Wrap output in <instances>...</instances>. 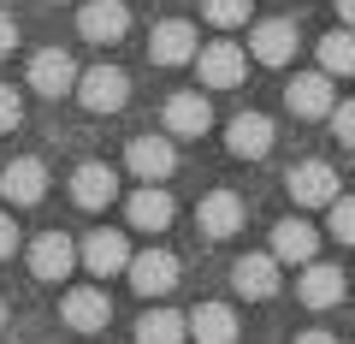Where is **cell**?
Here are the masks:
<instances>
[{
    "mask_svg": "<svg viewBox=\"0 0 355 344\" xmlns=\"http://www.w3.org/2000/svg\"><path fill=\"white\" fill-rule=\"evenodd\" d=\"M77 101H83L89 113H119V107L130 101V77L119 72V65H89L83 83H77Z\"/></svg>",
    "mask_w": 355,
    "mask_h": 344,
    "instance_id": "1",
    "label": "cell"
},
{
    "mask_svg": "<svg viewBox=\"0 0 355 344\" xmlns=\"http://www.w3.org/2000/svg\"><path fill=\"white\" fill-rule=\"evenodd\" d=\"M284 184H291V202H296V208H331V202L343 196V190H338V172H331L326 161H296Z\"/></svg>",
    "mask_w": 355,
    "mask_h": 344,
    "instance_id": "2",
    "label": "cell"
},
{
    "mask_svg": "<svg viewBox=\"0 0 355 344\" xmlns=\"http://www.w3.org/2000/svg\"><path fill=\"white\" fill-rule=\"evenodd\" d=\"M30 273L36 279H65V273L83 261V243H71L65 231H42V238H30Z\"/></svg>",
    "mask_w": 355,
    "mask_h": 344,
    "instance_id": "3",
    "label": "cell"
},
{
    "mask_svg": "<svg viewBox=\"0 0 355 344\" xmlns=\"http://www.w3.org/2000/svg\"><path fill=\"white\" fill-rule=\"evenodd\" d=\"M196 54H202V42H196L190 18H166V24H154V36H148V60L154 65H196Z\"/></svg>",
    "mask_w": 355,
    "mask_h": 344,
    "instance_id": "4",
    "label": "cell"
},
{
    "mask_svg": "<svg viewBox=\"0 0 355 344\" xmlns=\"http://www.w3.org/2000/svg\"><path fill=\"white\" fill-rule=\"evenodd\" d=\"M284 107H291L296 119L338 113V101H331V72H296L291 83H284Z\"/></svg>",
    "mask_w": 355,
    "mask_h": 344,
    "instance_id": "5",
    "label": "cell"
},
{
    "mask_svg": "<svg viewBox=\"0 0 355 344\" xmlns=\"http://www.w3.org/2000/svg\"><path fill=\"white\" fill-rule=\"evenodd\" d=\"M196 72H202L207 90H237L243 72H249V54H243L237 42H207V48L196 54Z\"/></svg>",
    "mask_w": 355,
    "mask_h": 344,
    "instance_id": "6",
    "label": "cell"
},
{
    "mask_svg": "<svg viewBox=\"0 0 355 344\" xmlns=\"http://www.w3.org/2000/svg\"><path fill=\"white\" fill-rule=\"evenodd\" d=\"M125 166L137 172L142 184H160V179H172V172H178V149H172V137H130Z\"/></svg>",
    "mask_w": 355,
    "mask_h": 344,
    "instance_id": "7",
    "label": "cell"
},
{
    "mask_svg": "<svg viewBox=\"0 0 355 344\" xmlns=\"http://www.w3.org/2000/svg\"><path fill=\"white\" fill-rule=\"evenodd\" d=\"M243 220H249V208H243L237 190H207L202 208H196V226H202V238H237Z\"/></svg>",
    "mask_w": 355,
    "mask_h": 344,
    "instance_id": "8",
    "label": "cell"
},
{
    "mask_svg": "<svg viewBox=\"0 0 355 344\" xmlns=\"http://www.w3.org/2000/svg\"><path fill=\"white\" fill-rule=\"evenodd\" d=\"M77 30H83V42H125V30H130L125 0H83L77 6Z\"/></svg>",
    "mask_w": 355,
    "mask_h": 344,
    "instance_id": "9",
    "label": "cell"
},
{
    "mask_svg": "<svg viewBox=\"0 0 355 344\" xmlns=\"http://www.w3.org/2000/svg\"><path fill=\"white\" fill-rule=\"evenodd\" d=\"M83 77H77V60L65 48H42L36 60H30V90L36 95H65V90H77Z\"/></svg>",
    "mask_w": 355,
    "mask_h": 344,
    "instance_id": "10",
    "label": "cell"
},
{
    "mask_svg": "<svg viewBox=\"0 0 355 344\" xmlns=\"http://www.w3.org/2000/svg\"><path fill=\"white\" fill-rule=\"evenodd\" d=\"M249 54L261 65H291L296 60V24L291 18H261V24L249 30Z\"/></svg>",
    "mask_w": 355,
    "mask_h": 344,
    "instance_id": "11",
    "label": "cell"
},
{
    "mask_svg": "<svg viewBox=\"0 0 355 344\" xmlns=\"http://www.w3.org/2000/svg\"><path fill=\"white\" fill-rule=\"evenodd\" d=\"M60 320L71 332H101L107 320H113V303H107V291H95V285H77V291H65Z\"/></svg>",
    "mask_w": 355,
    "mask_h": 344,
    "instance_id": "12",
    "label": "cell"
},
{
    "mask_svg": "<svg viewBox=\"0 0 355 344\" xmlns=\"http://www.w3.org/2000/svg\"><path fill=\"white\" fill-rule=\"evenodd\" d=\"M130 243H125V231H89L83 238V268L89 273H101V279H113V273H130Z\"/></svg>",
    "mask_w": 355,
    "mask_h": 344,
    "instance_id": "13",
    "label": "cell"
},
{
    "mask_svg": "<svg viewBox=\"0 0 355 344\" xmlns=\"http://www.w3.org/2000/svg\"><path fill=\"white\" fill-rule=\"evenodd\" d=\"M0 196H6L12 208H30V202H42V196H48V166H42L36 154L12 161L6 172H0Z\"/></svg>",
    "mask_w": 355,
    "mask_h": 344,
    "instance_id": "14",
    "label": "cell"
},
{
    "mask_svg": "<svg viewBox=\"0 0 355 344\" xmlns=\"http://www.w3.org/2000/svg\"><path fill=\"white\" fill-rule=\"evenodd\" d=\"M225 142H231L237 161H261V154L279 142V131H272V119H266V113H237L225 125Z\"/></svg>",
    "mask_w": 355,
    "mask_h": 344,
    "instance_id": "15",
    "label": "cell"
},
{
    "mask_svg": "<svg viewBox=\"0 0 355 344\" xmlns=\"http://www.w3.org/2000/svg\"><path fill=\"white\" fill-rule=\"evenodd\" d=\"M231 285H237V297H249V303H266V297L279 291V255H243L237 268H231Z\"/></svg>",
    "mask_w": 355,
    "mask_h": 344,
    "instance_id": "16",
    "label": "cell"
},
{
    "mask_svg": "<svg viewBox=\"0 0 355 344\" xmlns=\"http://www.w3.org/2000/svg\"><path fill=\"white\" fill-rule=\"evenodd\" d=\"M166 131L172 137H202L207 125H214V107H207V95H196V90H178V95H166Z\"/></svg>",
    "mask_w": 355,
    "mask_h": 344,
    "instance_id": "17",
    "label": "cell"
},
{
    "mask_svg": "<svg viewBox=\"0 0 355 344\" xmlns=\"http://www.w3.org/2000/svg\"><path fill=\"white\" fill-rule=\"evenodd\" d=\"M296 297H302L308 309H338L343 303V268H331V261H308L302 279H296Z\"/></svg>",
    "mask_w": 355,
    "mask_h": 344,
    "instance_id": "18",
    "label": "cell"
},
{
    "mask_svg": "<svg viewBox=\"0 0 355 344\" xmlns=\"http://www.w3.org/2000/svg\"><path fill=\"white\" fill-rule=\"evenodd\" d=\"M71 196H77V208H107L119 196V172L107 161H83L71 172Z\"/></svg>",
    "mask_w": 355,
    "mask_h": 344,
    "instance_id": "19",
    "label": "cell"
},
{
    "mask_svg": "<svg viewBox=\"0 0 355 344\" xmlns=\"http://www.w3.org/2000/svg\"><path fill=\"white\" fill-rule=\"evenodd\" d=\"M130 285H137V297H166L178 285V261L166 249H142L130 261Z\"/></svg>",
    "mask_w": 355,
    "mask_h": 344,
    "instance_id": "20",
    "label": "cell"
},
{
    "mask_svg": "<svg viewBox=\"0 0 355 344\" xmlns=\"http://www.w3.org/2000/svg\"><path fill=\"white\" fill-rule=\"evenodd\" d=\"M272 255H279V261H314L320 255V231L308 226V220H279V226H272Z\"/></svg>",
    "mask_w": 355,
    "mask_h": 344,
    "instance_id": "21",
    "label": "cell"
},
{
    "mask_svg": "<svg viewBox=\"0 0 355 344\" xmlns=\"http://www.w3.org/2000/svg\"><path fill=\"white\" fill-rule=\"evenodd\" d=\"M125 214H130V226H137V231H166V226H172V214H178V202L166 190H154V184H142V190L125 202Z\"/></svg>",
    "mask_w": 355,
    "mask_h": 344,
    "instance_id": "22",
    "label": "cell"
},
{
    "mask_svg": "<svg viewBox=\"0 0 355 344\" xmlns=\"http://www.w3.org/2000/svg\"><path fill=\"white\" fill-rule=\"evenodd\" d=\"M190 338L196 344H237V315H231V303H202L190 315Z\"/></svg>",
    "mask_w": 355,
    "mask_h": 344,
    "instance_id": "23",
    "label": "cell"
},
{
    "mask_svg": "<svg viewBox=\"0 0 355 344\" xmlns=\"http://www.w3.org/2000/svg\"><path fill=\"white\" fill-rule=\"evenodd\" d=\"M184 338H190V320L172 309H148L137 320V344H184Z\"/></svg>",
    "mask_w": 355,
    "mask_h": 344,
    "instance_id": "24",
    "label": "cell"
},
{
    "mask_svg": "<svg viewBox=\"0 0 355 344\" xmlns=\"http://www.w3.org/2000/svg\"><path fill=\"white\" fill-rule=\"evenodd\" d=\"M320 72H331V77H355V30L343 24V30H331V36H320Z\"/></svg>",
    "mask_w": 355,
    "mask_h": 344,
    "instance_id": "25",
    "label": "cell"
},
{
    "mask_svg": "<svg viewBox=\"0 0 355 344\" xmlns=\"http://www.w3.org/2000/svg\"><path fill=\"white\" fill-rule=\"evenodd\" d=\"M202 18L219 24V30H237V24L254 18V0H202Z\"/></svg>",
    "mask_w": 355,
    "mask_h": 344,
    "instance_id": "26",
    "label": "cell"
},
{
    "mask_svg": "<svg viewBox=\"0 0 355 344\" xmlns=\"http://www.w3.org/2000/svg\"><path fill=\"white\" fill-rule=\"evenodd\" d=\"M331 238L338 243H355V196H338V202H331Z\"/></svg>",
    "mask_w": 355,
    "mask_h": 344,
    "instance_id": "27",
    "label": "cell"
},
{
    "mask_svg": "<svg viewBox=\"0 0 355 344\" xmlns=\"http://www.w3.org/2000/svg\"><path fill=\"white\" fill-rule=\"evenodd\" d=\"M18 119H24V101H18V90H6V83H0V131H12Z\"/></svg>",
    "mask_w": 355,
    "mask_h": 344,
    "instance_id": "28",
    "label": "cell"
},
{
    "mask_svg": "<svg viewBox=\"0 0 355 344\" xmlns=\"http://www.w3.org/2000/svg\"><path fill=\"white\" fill-rule=\"evenodd\" d=\"M331 125H338V142H343V149H355V101H343L338 113H331Z\"/></svg>",
    "mask_w": 355,
    "mask_h": 344,
    "instance_id": "29",
    "label": "cell"
},
{
    "mask_svg": "<svg viewBox=\"0 0 355 344\" xmlns=\"http://www.w3.org/2000/svg\"><path fill=\"white\" fill-rule=\"evenodd\" d=\"M18 48V24H12V13H0V60Z\"/></svg>",
    "mask_w": 355,
    "mask_h": 344,
    "instance_id": "30",
    "label": "cell"
},
{
    "mask_svg": "<svg viewBox=\"0 0 355 344\" xmlns=\"http://www.w3.org/2000/svg\"><path fill=\"white\" fill-rule=\"evenodd\" d=\"M18 249V226H12V214H0V261Z\"/></svg>",
    "mask_w": 355,
    "mask_h": 344,
    "instance_id": "31",
    "label": "cell"
},
{
    "mask_svg": "<svg viewBox=\"0 0 355 344\" xmlns=\"http://www.w3.org/2000/svg\"><path fill=\"white\" fill-rule=\"evenodd\" d=\"M296 344H338L331 332H320V327H308V332H296Z\"/></svg>",
    "mask_w": 355,
    "mask_h": 344,
    "instance_id": "32",
    "label": "cell"
},
{
    "mask_svg": "<svg viewBox=\"0 0 355 344\" xmlns=\"http://www.w3.org/2000/svg\"><path fill=\"white\" fill-rule=\"evenodd\" d=\"M338 18H343L349 30H355V0H338Z\"/></svg>",
    "mask_w": 355,
    "mask_h": 344,
    "instance_id": "33",
    "label": "cell"
},
{
    "mask_svg": "<svg viewBox=\"0 0 355 344\" xmlns=\"http://www.w3.org/2000/svg\"><path fill=\"white\" fill-rule=\"evenodd\" d=\"M0 327H6V297H0Z\"/></svg>",
    "mask_w": 355,
    "mask_h": 344,
    "instance_id": "34",
    "label": "cell"
}]
</instances>
